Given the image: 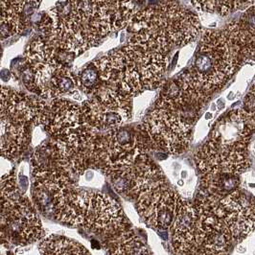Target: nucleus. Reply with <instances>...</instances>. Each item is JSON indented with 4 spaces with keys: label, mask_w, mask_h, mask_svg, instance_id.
Masks as SVG:
<instances>
[{
    "label": "nucleus",
    "mask_w": 255,
    "mask_h": 255,
    "mask_svg": "<svg viewBox=\"0 0 255 255\" xmlns=\"http://www.w3.org/2000/svg\"><path fill=\"white\" fill-rule=\"evenodd\" d=\"M183 199L162 181L137 197V211L143 221L156 230L172 227Z\"/></svg>",
    "instance_id": "obj_9"
},
{
    "label": "nucleus",
    "mask_w": 255,
    "mask_h": 255,
    "mask_svg": "<svg viewBox=\"0 0 255 255\" xmlns=\"http://www.w3.org/2000/svg\"><path fill=\"white\" fill-rule=\"evenodd\" d=\"M223 31L240 53L243 61L255 59V4Z\"/></svg>",
    "instance_id": "obj_16"
},
{
    "label": "nucleus",
    "mask_w": 255,
    "mask_h": 255,
    "mask_svg": "<svg viewBox=\"0 0 255 255\" xmlns=\"http://www.w3.org/2000/svg\"><path fill=\"white\" fill-rule=\"evenodd\" d=\"M53 214L69 226L91 231L115 233L125 227L121 205L101 192L73 188L57 192Z\"/></svg>",
    "instance_id": "obj_4"
},
{
    "label": "nucleus",
    "mask_w": 255,
    "mask_h": 255,
    "mask_svg": "<svg viewBox=\"0 0 255 255\" xmlns=\"http://www.w3.org/2000/svg\"><path fill=\"white\" fill-rule=\"evenodd\" d=\"M191 3L201 13L216 14V0H191Z\"/></svg>",
    "instance_id": "obj_23"
},
{
    "label": "nucleus",
    "mask_w": 255,
    "mask_h": 255,
    "mask_svg": "<svg viewBox=\"0 0 255 255\" xmlns=\"http://www.w3.org/2000/svg\"><path fill=\"white\" fill-rule=\"evenodd\" d=\"M233 12L232 0H216V14L226 16Z\"/></svg>",
    "instance_id": "obj_25"
},
{
    "label": "nucleus",
    "mask_w": 255,
    "mask_h": 255,
    "mask_svg": "<svg viewBox=\"0 0 255 255\" xmlns=\"http://www.w3.org/2000/svg\"><path fill=\"white\" fill-rule=\"evenodd\" d=\"M102 82L129 96L157 89L167 69L165 54L128 43L94 62Z\"/></svg>",
    "instance_id": "obj_3"
},
{
    "label": "nucleus",
    "mask_w": 255,
    "mask_h": 255,
    "mask_svg": "<svg viewBox=\"0 0 255 255\" xmlns=\"http://www.w3.org/2000/svg\"><path fill=\"white\" fill-rule=\"evenodd\" d=\"M82 119L91 144L97 137L122 127L130 117L131 96L106 84L82 104Z\"/></svg>",
    "instance_id": "obj_6"
},
{
    "label": "nucleus",
    "mask_w": 255,
    "mask_h": 255,
    "mask_svg": "<svg viewBox=\"0 0 255 255\" xmlns=\"http://www.w3.org/2000/svg\"><path fill=\"white\" fill-rule=\"evenodd\" d=\"M246 112L251 117L255 127V83L246 98Z\"/></svg>",
    "instance_id": "obj_24"
},
{
    "label": "nucleus",
    "mask_w": 255,
    "mask_h": 255,
    "mask_svg": "<svg viewBox=\"0 0 255 255\" xmlns=\"http://www.w3.org/2000/svg\"><path fill=\"white\" fill-rule=\"evenodd\" d=\"M35 115L16 114L0 117V153L12 157L19 153L28 140V125L34 124Z\"/></svg>",
    "instance_id": "obj_15"
},
{
    "label": "nucleus",
    "mask_w": 255,
    "mask_h": 255,
    "mask_svg": "<svg viewBox=\"0 0 255 255\" xmlns=\"http://www.w3.org/2000/svg\"><path fill=\"white\" fill-rule=\"evenodd\" d=\"M170 230L175 254L203 255L200 217L195 204L183 200Z\"/></svg>",
    "instance_id": "obj_12"
},
{
    "label": "nucleus",
    "mask_w": 255,
    "mask_h": 255,
    "mask_svg": "<svg viewBox=\"0 0 255 255\" xmlns=\"http://www.w3.org/2000/svg\"><path fill=\"white\" fill-rule=\"evenodd\" d=\"M101 78L99 75L98 68L94 63L90 64V66L86 67L78 76H77V84L78 88H81L82 90L88 94L91 95L95 90L100 87Z\"/></svg>",
    "instance_id": "obj_22"
},
{
    "label": "nucleus",
    "mask_w": 255,
    "mask_h": 255,
    "mask_svg": "<svg viewBox=\"0 0 255 255\" xmlns=\"http://www.w3.org/2000/svg\"><path fill=\"white\" fill-rule=\"evenodd\" d=\"M9 244L10 242L5 238L3 233L0 231V255L6 254V252H4V250H6L8 248Z\"/></svg>",
    "instance_id": "obj_27"
},
{
    "label": "nucleus",
    "mask_w": 255,
    "mask_h": 255,
    "mask_svg": "<svg viewBox=\"0 0 255 255\" xmlns=\"http://www.w3.org/2000/svg\"><path fill=\"white\" fill-rule=\"evenodd\" d=\"M109 253L112 255H148L151 252L133 232H121L110 244Z\"/></svg>",
    "instance_id": "obj_20"
},
{
    "label": "nucleus",
    "mask_w": 255,
    "mask_h": 255,
    "mask_svg": "<svg viewBox=\"0 0 255 255\" xmlns=\"http://www.w3.org/2000/svg\"><path fill=\"white\" fill-rule=\"evenodd\" d=\"M233 1V12L234 11H245L251 6L255 5V0H232Z\"/></svg>",
    "instance_id": "obj_26"
},
{
    "label": "nucleus",
    "mask_w": 255,
    "mask_h": 255,
    "mask_svg": "<svg viewBox=\"0 0 255 255\" xmlns=\"http://www.w3.org/2000/svg\"><path fill=\"white\" fill-rule=\"evenodd\" d=\"M32 98L0 86V117L33 113Z\"/></svg>",
    "instance_id": "obj_18"
},
{
    "label": "nucleus",
    "mask_w": 255,
    "mask_h": 255,
    "mask_svg": "<svg viewBox=\"0 0 255 255\" xmlns=\"http://www.w3.org/2000/svg\"><path fill=\"white\" fill-rule=\"evenodd\" d=\"M196 207L200 217L203 255H224L234 241L225 221L215 211L216 205H209L197 199Z\"/></svg>",
    "instance_id": "obj_13"
},
{
    "label": "nucleus",
    "mask_w": 255,
    "mask_h": 255,
    "mask_svg": "<svg viewBox=\"0 0 255 255\" xmlns=\"http://www.w3.org/2000/svg\"><path fill=\"white\" fill-rule=\"evenodd\" d=\"M243 62L223 30L204 31L187 73L200 89L211 94L230 80Z\"/></svg>",
    "instance_id": "obj_5"
},
{
    "label": "nucleus",
    "mask_w": 255,
    "mask_h": 255,
    "mask_svg": "<svg viewBox=\"0 0 255 255\" xmlns=\"http://www.w3.org/2000/svg\"><path fill=\"white\" fill-rule=\"evenodd\" d=\"M240 184V175L217 174L203 176L199 198L210 205H218L223 198L239 188Z\"/></svg>",
    "instance_id": "obj_17"
},
{
    "label": "nucleus",
    "mask_w": 255,
    "mask_h": 255,
    "mask_svg": "<svg viewBox=\"0 0 255 255\" xmlns=\"http://www.w3.org/2000/svg\"><path fill=\"white\" fill-rule=\"evenodd\" d=\"M208 100L209 94L185 71L162 90L141 128L157 148L172 154L182 153Z\"/></svg>",
    "instance_id": "obj_1"
},
{
    "label": "nucleus",
    "mask_w": 255,
    "mask_h": 255,
    "mask_svg": "<svg viewBox=\"0 0 255 255\" xmlns=\"http://www.w3.org/2000/svg\"><path fill=\"white\" fill-rule=\"evenodd\" d=\"M255 129V125L246 110L236 109L218 121L209 140L206 142L225 153H247L252 132Z\"/></svg>",
    "instance_id": "obj_10"
},
{
    "label": "nucleus",
    "mask_w": 255,
    "mask_h": 255,
    "mask_svg": "<svg viewBox=\"0 0 255 255\" xmlns=\"http://www.w3.org/2000/svg\"><path fill=\"white\" fill-rule=\"evenodd\" d=\"M0 231L9 242L17 246L34 244L44 236L36 209L18 193L0 198Z\"/></svg>",
    "instance_id": "obj_7"
},
{
    "label": "nucleus",
    "mask_w": 255,
    "mask_h": 255,
    "mask_svg": "<svg viewBox=\"0 0 255 255\" xmlns=\"http://www.w3.org/2000/svg\"><path fill=\"white\" fill-rule=\"evenodd\" d=\"M32 164L35 186L49 191L70 189L78 178L68 158L54 140L38 146L33 155Z\"/></svg>",
    "instance_id": "obj_8"
},
{
    "label": "nucleus",
    "mask_w": 255,
    "mask_h": 255,
    "mask_svg": "<svg viewBox=\"0 0 255 255\" xmlns=\"http://www.w3.org/2000/svg\"><path fill=\"white\" fill-rule=\"evenodd\" d=\"M234 241H242L255 230V197L240 187L223 198L215 207Z\"/></svg>",
    "instance_id": "obj_11"
},
{
    "label": "nucleus",
    "mask_w": 255,
    "mask_h": 255,
    "mask_svg": "<svg viewBox=\"0 0 255 255\" xmlns=\"http://www.w3.org/2000/svg\"><path fill=\"white\" fill-rule=\"evenodd\" d=\"M128 26L129 43L165 55L191 43L202 29L200 18L178 0H157L135 13Z\"/></svg>",
    "instance_id": "obj_2"
},
{
    "label": "nucleus",
    "mask_w": 255,
    "mask_h": 255,
    "mask_svg": "<svg viewBox=\"0 0 255 255\" xmlns=\"http://www.w3.org/2000/svg\"><path fill=\"white\" fill-rule=\"evenodd\" d=\"M195 162L202 177L217 174L240 175L249 167L247 154L223 153L207 143L196 153Z\"/></svg>",
    "instance_id": "obj_14"
},
{
    "label": "nucleus",
    "mask_w": 255,
    "mask_h": 255,
    "mask_svg": "<svg viewBox=\"0 0 255 255\" xmlns=\"http://www.w3.org/2000/svg\"><path fill=\"white\" fill-rule=\"evenodd\" d=\"M11 78V73L9 70L7 69H2L0 71V79L3 81H9V79Z\"/></svg>",
    "instance_id": "obj_28"
},
{
    "label": "nucleus",
    "mask_w": 255,
    "mask_h": 255,
    "mask_svg": "<svg viewBox=\"0 0 255 255\" xmlns=\"http://www.w3.org/2000/svg\"><path fill=\"white\" fill-rule=\"evenodd\" d=\"M17 194L12 157L0 153V198Z\"/></svg>",
    "instance_id": "obj_21"
},
{
    "label": "nucleus",
    "mask_w": 255,
    "mask_h": 255,
    "mask_svg": "<svg viewBox=\"0 0 255 255\" xmlns=\"http://www.w3.org/2000/svg\"><path fill=\"white\" fill-rule=\"evenodd\" d=\"M39 253L41 255H89L90 253L85 247L73 240L49 235L42 238L39 245Z\"/></svg>",
    "instance_id": "obj_19"
}]
</instances>
